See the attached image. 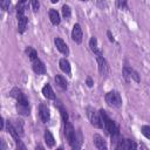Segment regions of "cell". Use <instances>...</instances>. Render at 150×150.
Masks as SVG:
<instances>
[{
	"label": "cell",
	"mask_w": 150,
	"mask_h": 150,
	"mask_svg": "<svg viewBox=\"0 0 150 150\" xmlns=\"http://www.w3.org/2000/svg\"><path fill=\"white\" fill-rule=\"evenodd\" d=\"M105 102L114 108H120L122 105V98L121 95L117 91H109L105 94Z\"/></svg>",
	"instance_id": "cell-1"
},
{
	"label": "cell",
	"mask_w": 150,
	"mask_h": 150,
	"mask_svg": "<svg viewBox=\"0 0 150 150\" xmlns=\"http://www.w3.org/2000/svg\"><path fill=\"white\" fill-rule=\"evenodd\" d=\"M88 116H89L90 123L95 128H103V122H102V118H101V116H100L98 112H96L95 110H89Z\"/></svg>",
	"instance_id": "cell-2"
},
{
	"label": "cell",
	"mask_w": 150,
	"mask_h": 150,
	"mask_svg": "<svg viewBox=\"0 0 150 150\" xmlns=\"http://www.w3.org/2000/svg\"><path fill=\"white\" fill-rule=\"evenodd\" d=\"M96 60H97V63H98V70H100L101 75H107V73H108V63H107L105 59L102 56L101 53L96 54Z\"/></svg>",
	"instance_id": "cell-3"
},
{
	"label": "cell",
	"mask_w": 150,
	"mask_h": 150,
	"mask_svg": "<svg viewBox=\"0 0 150 150\" xmlns=\"http://www.w3.org/2000/svg\"><path fill=\"white\" fill-rule=\"evenodd\" d=\"M16 109H18L19 114H21V115H25V116L29 115V104H28V101L26 100V97L18 101Z\"/></svg>",
	"instance_id": "cell-4"
},
{
	"label": "cell",
	"mask_w": 150,
	"mask_h": 150,
	"mask_svg": "<svg viewBox=\"0 0 150 150\" xmlns=\"http://www.w3.org/2000/svg\"><path fill=\"white\" fill-rule=\"evenodd\" d=\"M116 149H124V150H130V149H136V144L130 141V139H120L116 145H115Z\"/></svg>",
	"instance_id": "cell-5"
},
{
	"label": "cell",
	"mask_w": 150,
	"mask_h": 150,
	"mask_svg": "<svg viewBox=\"0 0 150 150\" xmlns=\"http://www.w3.org/2000/svg\"><path fill=\"white\" fill-rule=\"evenodd\" d=\"M71 38H73V41H75L76 43L82 42V29H81V26L79 23L74 25L73 32H71Z\"/></svg>",
	"instance_id": "cell-6"
},
{
	"label": "cell",
	"mask_w": 150,
	"mask_h": 150,
	"mask_svg": "<svg viewBox=\"0 0 150 150\" xmlns=\"http://www.w3.org/2000/svg\"><path fill=\"white\" fill-rule=\"evenodd\" d=\"M54 42H55L56 48H57L62 54H64V55H68V54H69V48H68V46L66 45V42H64L61 38H55Z\"/></svg>",
	"instance_id": "cell-7"
},
{
	"label": "cell",
	"mask_w": 150,
	"mask_h": 150,
	"mask_svg": "<svg viewBox=\"0 0 150 150\" xmlns=\"http://www.w3.org/2000/svg\"><path fill=\"white\" fill-rule=\"evenodd\" d=\"M74 135H75V130H74L73 125L67 121V122L64 123V136H66V138H67V141H68L69 144H70V142L73 141Z\"/></svg>",
	"instance_id": "cell-8"
},
{
	"label": "cell",
	"mask_w": 150,
	"mask_h": 150,
	"mask_svg": "<svg viewBox=\"0 0 150 150\" xmlns=\"http://www.w3.org/2000/svg\"><path fill=\"white\" fill-rule=\"evenodd\" d=\"M33 70L38 75H41V74H45L46 73V67H45V64H43L42 61H40L39 59H35L33 61Z\"/></svg>",
	"instance_id": "cell-9"
},
{
	"label": "cell",
	"mask_w": 150,
	"mask_h": 150,
	"mask_svg": "<svg viewBox=\"0 0 150 150\" xmlns=\"http://www.w3.org/2000/svg\"><path fill=\"white\" fill-rule=\"evenodd\" d=\"M39 112H40V117H41V120H42L43 122H47V121L49 120L50 114H49V109H48L47 105L40 104V107H39Z\"/></svg>",
	"instance_id": "cell-10"
},
{
	"label": "cell",
	"mask_w": 150,
	"mask_h": 150,
	"mask_svg": "<svg viewBox=\"0 0 150 150\" xmlns=\"http://www.w3.org/2000/svg\"><path fill=\"white\" fill-rule=\"evenodd\" d=\"M94 144L97 149H107V144H105V141L103 139L102 136H100L98 134H95L94 135Z\"/></svg>",
	"instance_id": "cell-11"
},
{
	"label": "cell",
	"mask_w": 150,
	"mask_h": 150,
	"mask_svg": "<svg viewBox=\"0 0 150 150\" xmlns=\"http://www.w3.org/2000/svg\"><path fill=\"white\" fill-rule=\"evenodd\" d=\"M81 144H82V135H81V132L79 131V132H75L74 138H73V141L70 142V145H71V148H74V149H80V148H81Z\"/></svg>",
	"instance_id": "cell-12"
},
{
	"label": "cell",
	"mask_w": 150,
	"mask_h": 150,
	"mask_svg": "<svg viewBox=\"0 0 150 150\" xmlns=\"http://www.w3.org/2000/svg\"><path fill=\"white\" fill-rule=\"evenodd\" d=\"M48 15H49V20H50V22H52L54 26H56V25L60 23V21H61V19H60V14H59L55 9H50L49 13H48Z\"/></svg>",
	"instance_id": "cell-13"
},
{
	"label": "cell",
	"mask_w": 150,
	"mask_h": 150,
	"mask_svg": "<svg viewBox=\"0 0 150 150\" xmlns=\"http://www.w3.org/2000/svg\"><path fill=\"white\" fill-rule=\"evenodd\" d=\"M42 94L46 98H49V100H54L55 98V94L52 89V87L49 84H46L43 88H42Z\"/></svg>",
	"instance_id": "cell-14"
},
{
	"label": "cell",
	"mask_w": 150,
	"mask_h": 150,
	"mask_svg": "<svg viewBox=\"0 0 150 150\" xmlns=\"http://www.w3.org/2000/svg\"><path fill=\"white\" fill-rule=\"evenodd\" d=\"M6 129H7V131L12 135V137L15 139V142H19L20 141V138H19V134L16 132V130H15V128L13 127V124L8 121V122H6Z\"/></svg>",
	"instance_id": "cell-15"
},
{
	"label": "cell",
	"mask_w": 150,
	"mask_h": 150,
	"mask_svg": "<svg viewBox=\"0 0 150 150\" xmlns=\"http://www.w3.org/2000/svg\"><path fill=\"white\" fill-rule=\"evenodd\" d=\"M26 27H27V18L25 15L19 16L18 18V30L20 33H23L26 30Z\"/></svg>",
	"instance_id": "cell-16"
},
{
	"label": "cell",
	"mask_w": 150,
	"mask_h": 150,
	"mask_svg": "<svg viewBox=\"0 0 150 150\" xmlns=\"http://www.w3.org/2000/svg\"><path fill=\"white\" fill-rule=\"evenodd\" d=\"M59 66H60V68H61V70L63 73L70 74V70H71L70 69V63H69V61L67 59H61L60 62H59Z\"/></svg>",
	"instance_id": "cell-17"
},
{
	"label": "cell",
	"mask_w": 150,
	"mask_h": 150,
	"mask_svg": "<svg viewBox=\"0 0 150 150\" xmlns=\"http://www.w3.org/2000/svg\"><path fill=\"white\" fill-rule=\"evenodd\" d=\"M45 142H46V144H47L49 148L54 146V144H55L54 137H53V135H52V132H50L49 130H46V131H45Z\"/></svg>",
	"instance_id": "cell-18"
},
{
	"label": "cell",
	"mask_w": 150,
	"mask_h": 150,
	"mask_svg": "<svg viewBox=\"0 0 150 150\" xmlns=\"http://www.w3.org/2000/svg\"><path fill=\"white\" fill-rule=\"evenodd\" d=\"M55 82L61 89H67V81L62 75H56L55 76Z\"/></svg>",
	"instance_id": "cell-19"
},
{
	"label": "cell",
	"mask_w": 150,
	"mask_h": 150,
	"mask_svg": "<svg viewBox=\"0 0 150 150\" xmlns=\"http://www.w3.org/2000/svg\"><path fill=\"white\" fill-rule=\"evenodd\" d=\"M26 54H27L28 59L32 60V61H34L35 59H38V53H36V50L33 47H27L26 48Z\"/></svg>",
	"instance_id": "cell-20"
},
{
	"label": "cell",
	"mask_w": 150,
	"mask_h": 150,
	"mask_svg": "<svg viewBox=\"0 0 150 150\" xmlns=\"http://www.w3.org/2000/svg\"><path fill=\"white\" fill-rule=\"evenodd\" d=\"M9 95H11L12 97L16 98L18 101H19V100H22V98H25L23 94H22V93H21V90H20V89H18V88H14V89H12V90H11V93H9Z\"/></svg>",
	"instance_id": "cell-21"
},
{
	"label": "cell",
	"mask_w": 150,
	"mask_h": 150,
	"mask_svg": "<svg viewBox=\"0 0 150 150\" xmlns=\"http://www.w3.org/2000/svg\"><path fill=\"white\" fill-rule=\"evenodd\" d=\"M89 47H90L91 52H94L95 54L101 53V52L97 49V40H96V38H95V36H93V38L89 40Z\"/></svg>",
	"instance_id": "cell-22"
},
{
	"label": "cell",
	"mask_w": 150,
	"mask_h": 150,
	"mask_svg": "<svg viewBox=\"0 0 150 150\" xmlns=\"http://www.w3.org/2000/svg\"><path fill=\"white\" fill-rule=\"evenodd\" d=\"M16 15H18V18L25 15V4L23 2H19L18 4V6H16Z\"/></svg>",
	"instance_id": "cell-23"
},
{
	"label": "cell",
	"mask_w": 150,
	"mask_h": 150,
	"mask_svg": "<svg viewBox=\"0 0 150 150\" xmlns=\"http://www.w3.org/2000/svg\"><path fill=\"white\" fill-rule=\"evenodd\" d=\"M62 15H63V18H66V19H69V18H70V15H71V9H70V7H69L68 5H64V6L62 7Z\"/></svg>",
	"instance_id": "cell-24"
},
{
	"label": "cell",
	"mask_w": 150,
	"mask_h": 150,
	"mask_svg": "<svg viewBox=\"0 0 150 150\" xmlns=\"http://www.w3.org/2000/svg\"><path fill=\"white\" fill-rule=\"evenodd\" d=\"M130 68L128 67V66H124V68H123V76H124V79L127 80V81H129L130 80Z\"/></svg>",
	"instance_id": "cell-25"
},
{
	"label": "cell",
	"mask_w": 150,
	"mask_h": 150,
	"mask_svg": "<svg viewBox=\"0 0 150 150\" xmlns=\"http://www.w3.org/2000/svg\"><path fill=\"white\" fill-rule=\"evenodd\" d=\"M142 134H143L146 138H150V127H149V125H143V127H142Z\"/></svg>",
	"instance_id": "cell-26"
},
{
	"label": "cell",
	"mask_w": 150,
	"mask_h": 150,
	"mask_svg": "<svg viewBox=\"0 0 150 150\" xmlns=\"http://www.w3.org/2000/svg\"><path fill=\"white\" fill-rule=\"evenodd\" d=\"M9 5H11V0H0V6L2 9L7 11L9 8Z\"/></svg>",
	"instance_id": "cell-27"
},
{
	"label": "cell",
	"mask_w": 150,
	"mask_h": 150,
	"mask_svg": "<svg viewBox=\"0 0 150 150\" xmlns=\"http://www.w3.org/2000/svg\"><path fill=\"white\" fill-rule=\"evenodd\" d=\"M60 111H61V116H62V121L66 123L67 121H68V114H67V111L62 108V107H60Z\"/></svg>",
	"instance_id": "cell-28"
},
{
	"label": "cell",
	"mask_w": 150,
	"mask_h": 150,
	"mask_svg": "<svg viewBox=\"0 0 150 150\" xmlns=\"http://www.w3.org/2000/svg\"><path fill=\"white\" fill-rule=\"evenodd\" d=\"M16 122H18V125H16L15 130H16V132H18L19 135H22V134H23V128H22V123H21V121H16Z\"/></svg>",
	"instance_id": "cell-29"
},
{
	"label": "cell",
	"mask_w": 150,
	"mask_h": 150,
	"mask_svg": "<svg viewBox=\"0 0 150 150\" xmlns=\"http://www.w3.org/2000/svg\"><path fill=\"white\" fill-rule=\"evenodd\" d=\"M39 7H40L39 0H32V8H33V12H38V11H39Z\"/></svg>",
	"instance_id": "cell-30"
},
{
	"label": "cell",
	"mask_w": 150,
	"mask_h": 150,
	"mask_svg": "<svg viewBox=\"0 0 150 150\" xmlns=\"http://www.w3.org/2000/svg\"><path fill=\"white\" fill-rule=\"evenodd\" d=\"M117 4L121 8H127V0H117Z\"/></svg>",
	"instance_id": "cell-31"
},
{
	"label": "cell",
	"mask_w": 150,
	"mask_h": 150,
	"mask_svg": "<svg viewBox=\"0 0 150 150\" xmlns=\"http://www.w3.org/2000/svg\"><path fill=\"white\" fill-rule=\"evenodd\" d=\"M87 84H88V87H93L94 82H93V80L90 77H87Z\"/></svg>",
	"instance_id": "cell-32"
},
{
	"label": "cell",
	"mask_w": 150,
	"mask_h": 150,
	"mask_svg": "<svg viewBox=\"0 0 150 150\" xmlns=\"http://www.w3.org/2000/svg\"><path fill=\"white\" fill-rule=\"evenodd\" d=\"M107 34H108V38H109V40L112 42V41H114V38H112V35H111V32H110V30H108V32H107Z\"/></svg>",
	"instance_id": "cell-33"
},
{
	"label": "cell",
	"mask_w": 150,
	"mask_h": 150,
	"mask_svg": "<svg viewBox=\"0 0 150 150\" xmlns=\"http://www.w3.org/2000/svg\"><path fill=\"white\" fill-rule=\"evenodd\" d=\"M0 149H6V144L2 139H0Z\"/></svg>",
	"instance_id": "cell-34"
},
{
	"label": "cell",
	"mask_w": 150,
	"mask_h": 150,
	"mask_svg": "<svg viewBox=\"0 0 150 150\" xmlns=\"http://www.w3.org/2000/svg\"><path fill=\"white\" fill-rule=\"evenodd\" d=\"M4 124H5V122H4V118L1 117V115H0V130L4 128Z\"/></svg>",
	"instance_id": "cell-35"
},
{
	"label": "cell",
	"mask_w": 150,
	"mask_h": 150,
	"mask_svg": "<svg viewBox=\"0 0 150 150\" xmlns=\"http://www.w3.org/2000/svg\"><path fill=\"white\" fill-rule=\"evenodd\" d=\"M50 1H52V2H53V4H55V2H57V1H59V0H50Z\"/></svg>",
	"instance_id": "cell-36"
},
{
	"label": "cell",
	"mask_w": 150,
	"mask_h": 150,
	"mask_svg": "<svg viewBox=\"0 0 150 150\" xmlns=\"http://www.w3.org/2000/svg\"><path fill=\"white\" fill-rule=\"evenodd\" d=\"M20 2H23V4H26V2H27V0H20Z\"/></svg>",
	"instance_id": "cell-37"
},
{
	"label": "cell",
	"mask_w": 150,
	"mask_h": 150,
	"mask_svg": "<svg viewBox=\"0 0 150 150\" xmlns=\"http://www.w3.org/2000/svg\"><path fill=\"white\" fill-rule=\"evenodd\" d=\"M81 1H88V0H81Z\"/></svg>",
	"instance_id": "cell-38"
}]
</instances>
